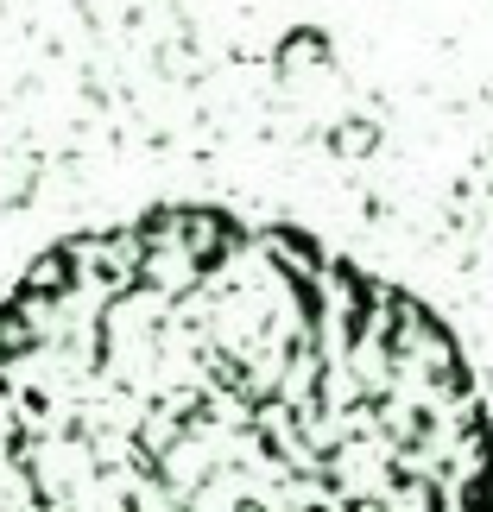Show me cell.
<instances>
[{"mask_svg": "<svg viewBox=\"0 0 493 512\" xmlns=\"http://www.w3.org/2000/svg\"><path fill=\"white\" fill-rule=\"evenodd\" d=\"M493 411L424 298L285 222L165 203L0 298V512H449Z\"/></svg>", "mask_w": 493, "mask_h": 512, "instance_id": "obj_1", "label": "cell"}]
</instances>
